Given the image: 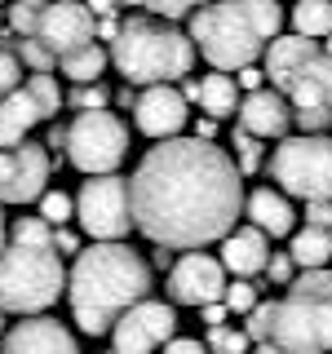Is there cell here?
I'll list each match as a JSON object with an SVG mask.
<instances>
[{
    "mask_svg": "<svg viewBox=\"0 0 332 354\" xmlns=\"http://www.w3.org/2000/svg\"><path fill=\"white\" fill-rule=\"evenodd\" d=\"M133 221L155 248L221 243L243 213V173L204 138H169L142 155L129 177Z\"/></svg>",
    "mask_w": 332,
    "mask_h": 354,
    "instance_id": "6da1fadb",
    "label": "cell"
},
{
    "mask_svg": "<svg viewBox=\"0 0 332 354\" xmlns=\"http://www.w3.org/2000/svg\"><path fill=\"white\" fill-rule=\"evenodd\" d=\"M66 297H71L75 328L89 337H102L138 301L151 297V266L120 239L93 243V248L75 252V266L66 274Z\"/></svg>",
    "mask_w": 332,
    "mask_h": 354,
    "instance_id": "7a4b0ae2",
    "label": "cell"
},
{
    "mask_svg": "<svg viewBox=\"0 0 332 354\" xmlns=\"http://www.w3.org/2000/svg\"><path fill=\"white\" fill-rule=\"evenodd\" d=\"M243 332L252 346L275 341L284 354H332V270H302L288 297L252 310Z\"/></svg>",
    "mask_w": 332,
    "mask_h": 354,
    "instance_id": "3957f363",
    "label": "cell"
},
{
    "mask_svg": "<svg viewBox=\"0 0 332 354\" xmlns=\"http://www.w3.org/2000/svg\"><path fill=\"white\" fill-rule=\"evenodd\" d=\"M195 40L191 31L173 27V22L164 18H124L120 22V36L111 40V62H116V71L124 75L129 84H173L182 80V75H191L195 66Z\"/></svg>",
    "mask_w": 332,
    "mask_h": 354,
    "instance_id": "277c9868",
    "label": "cell"
},
{
    "mask_svg": "<svg viewBox=\"0 0 332 354\" xmlns=\"http://www.w3.org/2000/svg\"><path fill=\"white\" fill-rule=\"evenodd\" d=\"M66 270L58 248H27V243H9L0 252V310L5 315H40L62 297Z\"/></svg>",
    "mask_w": 332,
    "mask_h": 354,
    "instance_id": "5b68a950",
    "label": "cell"
},
{
    "mask_svg": "<svg viewBox=\"0 0 332 354\" xmlns=\"http://www.w3.org/2000/svg\"><path fill=\"white\" fill-rule=\"evenodd\" d=\"M191 40L213 71H243L266 53L261 31L252 27L243 0H213L191 14Z\"/></svg>",
    "mask_w": 332,
    "mask_h": 354,
    "instance_id": "8992f818",
    "label": "cell"
},
{
    "mask_svg": "<svg viewBox=\"0 0 332 354\" xmlns=\"http://www.w3.org/2000/svg\"><path fill=\"white\" fill-rule=\"evenodd\" d=\"M270 182H279L293 199H332V138L328 133H302L284 138L270 155Z\"/></svg>",
    "mask_w": 332,
    "mask_h": 354,
    "instance_id": "52a82bcc",
    "label": "cell"
},
{
    "mask_svg": "<svg viewBox=\"0 0 332 354\" xmlns=\"http://www.w3.org/2000/svg\"><path fill=\"white\" fill-rule=\"evenodd\" d=\"M129 155V129L116 111H80L66 129V160L89 177H107Z\"/></svg>",
    "mask_w": 332,
    "mask_h": 354,
    "instance_id": "ba28073f",
    "label": "cell"
},
{
    "mask_svg": "<svg viewBox=\"0 0 332 354\" xmlns=\"http://www.w3.org/2000/svg\"><path fill=\"white\" fill-rule=\"evenodd\" d=\"M75 221L84 235H93V243H116L129 235L133 221V191L124 177L107 173V177H89L75 195Z\"/></svg>",
    "mask_w": 332,
    "mask_h": 354,
    "instance_id": "9c48e42d",
    "label": "cell"
},
{
    "mask_svg": "<svg viewBox=\"0 0 332 354\" xmlns=\"http://www.w3.org/2000/svg\"><path fill=\"white\" fill-rule=\"evenodd\" d=\"M177 337V315L164 301H138L111 328V354H155Z\"/></svg>",
    "mask_w": 332,
    "mask_h": 354,
    "instance_id": "30bf717a",
    "label": "cell"
},
{
    "mask_svg": "<svg viewBox=\"0 0 332 354\" xmlns=\"http://www.w3.org/2000/svg\"><path fill=\"white\" fill-rule=\"evenodd\" d=\"M226 266L221 257H208V252H186L182 261H173L169 270V297L177 306H213L226 297Z\"/></svg>",
    "mask_w": 332,
    "mask_h": 354,
    "instance_id": "8fae6325",
    "label": "cell"
},
{
    "mask_svg": "<svg viewBox=\"0 0 332 354\" xmlns=\"http://www.w3.org/2000/svg\"><path fill=\"white\" fill-rule=\"evenodd\" d=\"M36 40H44L53 53H75L84 44L98 40V22L89 14V5H75V0H53V5L40 9V31Z\"/></svg>",
    "mask_w": 332,
    "mask_h": 354,
    "instance_id": "7c38bea8",
    "label": "cell"
},
{
    "mask_svg": "<svg viewBox=\"0 0 332 354\" xmlns=\"http://www.w3.org/2000/svg\"><path fill=\"white\" fill-rule=\"evenodd\" d=\"M186 93H177L173 84H151L138 93V106H133V124L138 133H147L155 142H169L186 129Z\"/></svg>",
    "mask_w": 332,
    "mask_h": 354,
    "instance_id": "4fadbf2b",
    "label": "cell"
},
{
    "mask_svg": "<svg viewBox=\"0 0 332 354\" xmlns=\"http://www.w3.org/2000/svg\"><path fill=\"white\" fill-rule=\"evenodd\" d=\"M275 88H279L288 102H293V111L332 106V58L324 53V44H319L315 53H306V58L297 62Z\"/></svg>",
    "mask_w": 332,
    "mask_h": 354,
    "instance_id": "5bb4252c",
    "label": "cell"
},
{
    "mask_svg": "<svg viewBox=\"0 0 332 354\" xmlns=\"http://www.w3.org/2000/svg\"><path fill=\"white\" fill-rule=\"evenodd\" d=\"M0 354H80V350H75V337L58 319L31 315L0 337Z\"/></svg>",
    "mask_w": 332,
    "mask_h": 354,
    "instance_id": "9a60e30c",
    "label": "cell"
},
{
    "mask_svg": "<svg viewBox=\"0 0 332 354\" xmlns=\"http://www.w3.org/2000/svg\"><path fill=\"white\" fill-rule=\"evenodd\" d=\"M44 182H49V151L22 142L14 147V164H9V182L0 186V204H31L44 195Z\"/></svg>",
    "mask_w": 332,
    "mask_h": 354,
    "instance_id": "2e32d148",
    "label": "cell"
},
{
    "mask_svg": "<svg viewBox=\"0 0 332 354\" xmlns=\"http://www.w3.org/2000/svg\"><path fill=\"white\" fill-rule=\"evenodd\" d=\"M293 120L297 111L279 88H257V93H243L239 102V129H248L252 138H284Z\"/></svg>",
    "mask_w": 332,
    "mask_h": 354,
    "instance_id": "e0dca14e",
    "label": "cell"
},
{
    "mask_svg": "<svg viewBox=\"0 0 332 354\" xmlns=\"http://www.w3.org/2000/svg\"><path fill=\"white\" fill-rule=\"evenodd\" d=\"M221 266H226L235 279H248V274H261L270 266V235L248 226H235L226 239H221Z\"/></svg>",
    "mask_w": 332,
    "mask_h": 354,
    "instance_id": "ac0fdd59",
    "label": "cell"
},
{
    "mask_svg": "<svg viewBox=\"0 0 332 354\" xmlns=\"http://www.w3.org/2000/svg\"><path fill=\"white\" fill-rule=\"evenodd\" d=\"M243 217L257 230H266L270 239H293V230H297V213L288 204V195L270 191V186H257V191L243 199Z\"/></svg>",
    "mask_w": 332,
    "mask_h": 354,
    "instance_id": "d6986e66",
    "label": "cell"
},
{
    "mask_svg": "<svg viewBox=\"0 0 332 354\" xmlns=\"http://www.w3.org/2000/svg\"><path fill=\"white\" fill-rule=\"evenodd\" d=\"M40 106L27 88H14L9 97H0V151H14L27 142V133L40 124Z\"/></svg>",
    "mask_w": 332,
    "mask_h": 354,
    "instance_id": "ffe728a7",
    "label": "cell"
},
{
    "mask_svg": "<svg viewBox=\"0 0 332 354\" xmlns=\"http://www.w3.org/2000/svg\"><path fill=\"white\" fill-rule=\"evenodd\" d=\"M199 111H208V120H226V115H239V102H243V93H239V80H230L226 71H213V75H204L199 80Z\"/></svg>",
    "mask_w": 332,
    "mask_h": 354,
    "instance_id": "44dd1931",
    "label": "cell"
},
{
    "mask_svg": "<svg viewBox=\"0 0 332 354\" xmlns=\"http://www.w3.org/2000/svg\"><path fill=\"white\" fill-rule=\"evenodd\" d=\"M288 252H293V261L302 266V270H328V261H332V230H324V226L293 230Z\"/></svg>",
    "mask_w": 332,
    "mask_h": 354,
    "instance_id": "7402d4cb",
    "label": "cell"
},
{
    "mask_svg": "<svg viewBox=\"0 0 332 354\" xmlns=\"http://www.w3.org/2000/svg\"><path fill=\"white\" fill-rule=\"evenodd\" d=\"M107 62H111V53L102 44H84V49H75V53H62L58 71L75 84H98V75L107 71Z\"/></svg>",
    "mask_w": 332,
    "mask_h": 354,
    "instance_id": "603a6c76",
    "label": "cell"
},
{
    "mask_svg": "<svg viewBox=\"0 0 332 354\" xmlns=\"http://www.w3.org/2000/svg\"><path fill=\"white\" fill-rule=\"evenodd\" d=\"M293 31L306 40L332 36V0H297L293 5Z\"/></svg>",
    "mask_w": 332,
    "mask_h": 354,
    "instance_id": "cb8c5ba5",
    "label": "cell"
},
{
    "mask_svg": "<svg viewBox=\"0 0 332 354\" xmlns=\"http://www.w3.org/2000/svg\"><path fill=\"white\" fill-rule=\"evenodd\" d=\"M243 9H248L252 27L261 31V40H266V44L279 40V27H284V9H279V0H243Z\"/></svg>",
    "mask_w": 332,
    "mask_h": 354,
    "instance_id": "d4e9b609",
    "label": "cell"
},
{
    "mask_svg": "<svg viewBox=\"0 0 332 354\" xmlns=\"http://www.w3.org/2000/svg\"><path fill=\"white\" fill-rule=\"evenodd\" d=\"M22 88H27V93L36 97V106H40V115H44V120H49V115H58V106H62V88H58V80H53L49 71L31 75V80L22 84Z\"/></svg>",
    "mask_w": 332,
    "mask_h": 354,
    "instance_id": "484cf974",
    "label": "cell"
},
{
    "mask_svg": "<svg viewBox=\"0 0 332 354\" xmlns=\"http://www.w3.org/2000/svg\"><path fill=\"white\" fill-rule=\"evenodd\" d=\"M14 243H27V248H53V226L44 217H18L9 226Z\"/></svg>",
    "mask_w": 332,
    "mask_h": 354,
    "instance_id": "4316f807",
    "label": "cell"
},
{
    "mask_svg": "<svg viewBox=\"0 0 332 354\" xmlns=\"http://www.w3.org/2000/svg\"><path fill=\"white\" fill-rule=\"evenodd\" d=\"M208 350L213 354H248L252 350V337L243 328H208Z\"/></svg>",
    "mask_w": 332,
    "mask_h": 354,
    "instance_id": "83f0119b",
    "label": "cell"
},
{
    "mask_svg": "<svg viewBox=\"0 0 332 354\" xmlns=\"http://www.w3.org/2000/svg\"><path fill=\"white\" fill-rule=\"evenodd\" d=\"M18 58L31 66V75H40V71H53V66H58V53H53L44 40H36V36L18 40Z\"/></svg>",
    "mask_w": 332,
    "mask_h": 354,
    "instance_id": "f1b7e54d",
    "label": "cell"
},
{
    "mask_svg": "<svg viewBox=\"0 0 332 354\" xmlns=\"http://www.w3.org/2000/svg\"><path fill=\"white\" fill-rule=\"evenodd\" d=\"M221 301H226L230 315H252V310L261 306V297H257V288H252L248 279H230V283H226V297H221Z\"/></svg>",
    "mask_w": 332,
    "mask_h": 354,
    "instance_id": "f546056e",
    "label": "cell"
},
{
    "mask_svg": "<svg viewBox=\"0 0 332 354\" xmlns=\"http://www.w3.org/2000/svg\"><path fill=\"white\" fill-rule=\"evenodd\" d=\"M40 217L49 221V226H66V221L75 217V199L62 195V191H44L40 195Z\"/></svg>",
    "mask_w": 332,
    "mask_h": 354,
    "instance_id": "4dcf8cb0",
    "label": "cell"
},
{
    "mask_svg": "<svg viewBox=\"0 0 332 354\" xmlns=\"http://www.w3.org/2000/svg\"><path fill=\"white\" fill-rule=\"evenodd\" d=\"M75 111H107L111 106V88L107 84H75V93L66 97Z\"/></svg>",
    "mask_w": 332,
    "mask_h": 354,
    "instance_id": "1f68e13d",
    "label": "cell"
},
{
    "mask_svg": "<svg viewBox=\"0 0 332 354\" xmlns=\"http://www.w3.org/2000/svg\"><path fill=\"white\" fill-rule=\"evenodd\" d=\"M9 27H14L22 40L36 36V31H40V9H31V5H22V0H14V5H9Z\"/></svg>",
    "mask_w": 332,
    "mask_h": 354,
    "instance_id": "d6a6232c",
    "label": "cell"
},
{
    "mask_svg": "<svg viewBox=\"0 0 332 354\" xmlns=\"http://www.w3.org/2000/svg\"><path fill=\"white\" fill-rule=\"evenodd\" d=\"M235 151H239V173H252L261 164V138H252L248 129L235 133Z\"/></svg>",
    "mask_w": 332,
    "mask_h": 354,
    "instance_id": "836d02e7",
    "label": "cell"
},
{
    "mask_svg": "<svg viewBox=\"0 0 332 354\" xmlns=\"http://www.w3.org/2000/svg\"><path fill=\"white\" fill-rule=\"evenodd\" d=\"M22 80V58L14 49H0V97H9Z\"/></svg>",
    "mask_w": 332,
    "mask_h": 354,
    "instance_id": "e575fe53",
    "label": "cell"
},
{
    "mask_svg": "<svg viewBox=\"0 0 332 354\" xmlns=\"http://www.w3.org/2000/svg\"><path fill=\"white\" fill-rule=\"evenodd\" d=\"M297 124H302V133H324V129H332V106L297 111Z\"/></svg>",
    "mask_w": 332,
    "mask_h": 354,
    "instance_id": "d590c367",
    "label": "cell"
},
{
    "mask_svg": "<svg viewBox=\"0 0 332 354\" xmlns=\"http://www.w3.org/2000/svg\"><path fill=\"white\" fill-rule=\"evenodd\" d=\"M266 270H270V279L275 283H293V270H297V261H293V252H270V266H266Z\"/></svg>",
    "mask_w": 332,
    "mask_h": 354,
    "instance_id": "8d00e7d4",
    "label": "cell"
},
{
    "mask_svg": "<svg viewBox=\"0 0 332 354\" xmlns=\"http://www.w3.org/2000/svg\"><path fill=\"white\" fill-rule=\"evenodd\" d=\"M306 226L332 230V199H310V204H306Z\"/></svg>",
    "mask_w": 332,
    "mask_h": 354,
    "instance_id": "74e56055",
    "label": "cell"
},
{
    "mask_svg": "<svg viewBox=\"0 0 332 354\" xmlns=\"http://www.w3.org/2000/svg\"><path fill=\"white\" fill-rule=\"evenodd\" d=\"M235 80H239L243 93H257V88H266V71L252 62V66H243V71H235Z\"/></svg>",
    "mask_w": 332,
    "mask_h": 354,
    "instance_id": "f35d334b",
    "label": "cell"
},
{
    "mask_svg": "<svg viewBox=\"0 0 332 354\" xmlns=\"http://www.w3.org/2000/svg\"><path fill=\"white\" fill-rule=\"evenodd\" d=\"M164 354H213V350H208V341H191V337H173L169 346H164Z\"/></svg>",
    "mask_w": 332,
    "mask_h": 354,
    "instance_id": "ab89813d",
    "label": "cell"
},
{
    "mask_svg": "<svg viewBox=\"0 0 332 354\" xmlns=\"http://www.w3.org/2000/svg\"><path fill=\"white\" fill-rule=\"evenodd\" d=\"M199 310H204V324H208V328H221V324H226V315H230V310H226V301H213V306H199Z\"/></svg>",
    "mask_w": 332,
    "mask_h": 354,
    "instance_id": "60d3db41",
    "label": "cell"
},
{
    "mask_svg": "<svg viewBox=\"0 0 332 354\" xmlns=\"http://www.w3.org/2000/svg\"><path fill=\"white\" fill-rule=\"evenodd\" d=\"M53 248H58V252H80V239H75L71 230L58 226V230H53Z\"/></svg>",
    "mask_w": 332,
    "mask_h": 354,
    "instance_id": "b9f144b4",
    "label": "cell"
},
{
    "mask_svg": "<svg viewBox=\"0 0 332 354\" xmlns=\"http://www.w3.org/2000/svg\"><path fill=\"white\" fill-rule=\"evenodd\" d=\"M89 14H98V18H116V9H120V0H89Z\"/></svg>",
    "mask_w": 332,
    "mask_h": 354,
    "instance_id": "7bdbcfd3",
    "label": "cell"
},
{
    "mask_svg": "<svg viewBox=\"0 0 332 354\" xmlns=\"http://www.w3.org/2000/svg\"><path fill=\"white\" fill-rule=\"evenodd\" d=\"M120 36V22L116 18H102V22H98V40H116Z\"/></svg>",
    "mask_w": 332,
    "mask_h": 354,
    "instance_id": "ee69618b",
    "label": "cell"
},
{
    "mask_svg": "<svg viewBox=\"0 0 332 354\" xmlns=\"http://www.w3.org/2000/svg\"><path fill=\"white\" fill-rule=\"evenodd\" d=\"M213 133H217V120H199V124H195V138L213 142Z\"/></svg>",
    "mask_w": 332,
    "mask_h": 354,
    "instance_id": "f6af8a7d",
    "label": "cell"
},
{
    "mask_svg": "<svg viewBox=\"0 0 332 354\" xmlns=\"http://www.w3.org/2000/svg\"><path fill=\"white\" fill-rule=\"evenodd\" d=\"M44 147H53V151H66V129L58 124V129L49 133V142H44Z\"/></svg>",
    "mask_w": 332,
    "mask_h": 354,
    "instance_id": "bcb514c9",
    "label": "cell"
},
{
    "mask_svg": "<svg viewBox=\"0 0 332 354\" xmlns=\"http://www.w3.org/2000/svg\"><path fill=\"white\" fill-rule=\"evenodd\" d=\"M9 164H14V151H0V186L9 182Z\"/></svg>",
    "mask_w": 332,
    "mask_h": 354,
    "instance_id": "7dc6e473",
    "label": "cell"
},
{
    "mask_svg": "<svg viewBox=\"0 0 332 354\" xmlns=\"http://www.w3.org/2000/svg\"><path fill=\"white\" fill-rule=\"evenodd\" d=\"M155 266H160V270L169 266V270H173V252L169 248H155Z\"/></svg>",
    "mask_w": 332,
    "mask_h": 354,
    "instance_id": "c3c4849f",
    "label": "cell"
},
{
    "mask_svg": "<svg viewBox=\"0 0 332 354\" xmlns=\"http://www.w3.org/2000/svg\"><path fill=\"white\" fill-rule=\"evenodd\" d=\"M248 354H284V350H279V346H275V341H261V346H252Z\"/></svg>",
    "mask_w": 332,
    "mask_h": 354,
    "instance_id": "681fc988",
    "label": "cell"
},
{
    "mask_svg": "<svg viewBox=\"0 0 332 354\" xmlns=\"http://www.w3.org/2000/svg\"><path fill=\"white\" fill-rule=\"evenodd\" d=\"M5 239H9V230H5V213H0V252H5Z\"/></svg>",
    "mask_w": 332,
    "mask_h": 354,
    "instance_id": "f907efd6",
    "label": "cell"
},
{
    "mask_svg": "<svg viewBox=\"0 0 332 354\" xmlns=\"http://www.w3.org/2000/svg\"><path fill=\"white\" fill-rule=\"evenodd\" d=\"M22 5H31V9H44V5H53V0H22Z\"/></svg>",
    "mask_w": 332,
    "mask_h": 354,
    "instance_id": "816d5d0a",
    "label": "cell"
},
{
    "mask_svg": "<svg viewBox=\"0 0 332 354\" xmlns=\"http://www.w3.org/2000/svg\"><path fill=\"white\" fill-rule=\"evenodd\" d=\"M120 5H142V9H147V0H120Z\"/></svg>",
    "mask_w": 332,
    "mask_h": 354,
    "instance_id": "f5cc1de1",
    "label": "cell"
},
{
    "mask_svg": "<svg viewBox=\"0 0 332 354\" xmlns=\"http://www.w3.org/2000/svg\"><path fill=\"white\" fill-rule=\"evenodd\" d=\"M324 53H328V58H332V36H328V40H324Z\"/></svg>",
    "mask_w": 332,
    "mask_h": 354,
    "instance_id": "db71d44e",
    "label": "cell"
},
{
    "mask_svg": "<svg viewBox=\"0 0 332 354\" xmlns=\"http://www.w3.org/2000/svg\"><path fill=\"white\" fill-rule=\"evenodd\" d=\"M0 337H5V310H0Z\"/></svg>",
    "mask_w": 332,
    "mask_h": 354,
    "instance_id": "11a10c76",
    "label": "cell"
},
{
    "mask_svg": "<svg viewBox=\"0 0 332 354\" xmlns=\"http://www.w3.org/2000/svg\"><path fill=\"white\" fill-rule=\"evenodd\" d=\"M195 5H213V0H195Z\"/></svg>",
    "mask_w": 332,
    "mask_h": 354,
    "instance_id": "9f6ffc18",
    "label": "cell"
},
{
    "mask_svg": "<svg viewBox=\"0 0 332 354\" xmlns=\"http://www.w3.org/2000/svg\"><path fill=\"white\" fill-rule=\"evenodd\" d=\"M75 5H84V0H75Z\"/></svg>",
    "mask_w": 332,
    "mask_h": 354,
    "instance_id": "6f0895ef",
    "label": "cell"
},
{
    "mask_svg": "<svg viewBox=\"0 0 332 354\" xmlns=\"http://www.w3.org/2000/svg\"><path fill=\"white\" fill-rule=\"evenodd\" d=\"M0 5H5V0H0Z\"/></svg>",
    "mask_w": 332,
    "mask_h": 354,
    "instance_id": "680465c9",
    "label": "cell"
}]
</instances>
